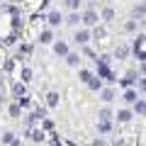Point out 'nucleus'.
Returning <instances> with one entry per match:
<instances>
[{
	"label": "nucleus",
	"mask_w": 146,
	"mask_h": 146,
	"mask_svg": "<svg viewBox=\"0 0 146 146\" xmlns=\"http://www.w3.org/2000/svg\"><path fill=\"white\" fill-rule=\"evenodd\" d=\"M95 61H98V58H95ZM98 71H100V76H102V78L115 80V78H112V71L107 68V63H105V61H98Z\"/></svg>",
	"instance_id": "f257e3e1"
},
{
	"label": "nucleus",
	"mask_w": 146,
	"mask_h": 146,
	"mask_svg": "<svg viewBox=\"0 0 146 146\" xmlns=\"http://www.w3.org/2000/svg\"><path fill=\"white\" fill-rule=\"evenodd\" d=\"M46 105H49V107H56V105H58V93H49L46 95Z\"/></svg>",
	"instance_id": "f03ea898"
},
{
	"label": "nucleus",
	"mask_w": 146,
	"mask_h": 146,
	"mask_svg": "<svg viewBox=\"0 0 146 146\" xmlns=\"http://www.w3.org/2000/svg\"><path fill=\"white\" fill-rule=\"evenodd\" d=\"M83 22H85V25H95V22H98V15H95V12H85Z\"/></svg>",
	"instance_id": "7ed1b4c3"
},
{
	"label": "nucleus",
	"mask_w": 146,
	"mask_h": 146,
	"mask_svg": "<svg viewBox=\"0 0 146 146\" xmlns=\"http://www.w3.org/2000/svg\"><path fill=\"white\" fill-rule=\"evenodd\" d=\"M117 117H119V122H129V119H131V112H129V110H122Z\"/></svg>",
	"instance_id": "20e7f679"
},
{
	"label": "nucleus",
	"mask_w": 146,
	"mask_h": 146,
	"mask_svg": "<svg viewBox=\"0 0 146 146\" xmlns=\"http://www.w3.org/2000/svg\"><path fill=\"white\" fill-rule=\"evenodd\" d=\"M56 54H61V56H63V54H68V46H66L63 42H58V44H56Z\"/></svg>",
	"instance_id": "39448f33"
},
{
	"label": "nucleus",
	"mask_w": 146,
	"mask_h": 146,
	"mask_svg": "<svg viewBox=\"0 0 146 146\" xmlns=\"http://www.w3.org/2000/svg\"><path fill=\"white\" fill-rule=\"evenodd\" d=\"M49 22H51V25H58V22H61V15H58V12H51V15H49Z\"/></svg>",
	"instance_id": "423d86ee"
},
{
	"label": "nucleus",
	"mask_w": 146,
	"mask_h": 146,
	"mask_svg": "<svg viewBox=\"0 0 146 146\" xmlns=\"http://www.w3.org/2000/svg\"><path fill=\"white\" fill-rule=\"evenodd\" d=\"M66 61L71 63V66H78V61H80V58L76 56V54H68V58H66Z\"/></svg>",
	"instance_id": "0eeeda50"
},
{
	"label": "nucleus",
	"mask_w": 146,
	"mask_h": 146,
	"mask_svg": "<svg viewBox=\"0 0 146 146\" xmlns=\"http://www.w3.org/2000/svg\"><path fill=\"white\" fill-rule=\"evenodd\" d=\"M76 39H78L80 44H85V42H88V32H78V34H76Z\"/></svg>",
	"instance_id": "6e6552de"
},
{
	"label": "nucleus",
	"mask_w": 146,
	"mask_h": 146,
	"mask_svg": "<svg viewBox=\"0 0 146 146\" xmlns=\"http://www.w3.org/2000/svg\"><path fill=\"white\" fill-rule=\"evenodd\" d=\"M42 44H49L51 42V32H42V39H39Z\"/></svg>",
	"instance_id": "1a4fd4ad"
},
{
	"label": "nucleus",
	"mask_w": 146,
	"mask_h": 146,
	"mask_svg": "<svg viewBox=\"0 0 146 146\" xmlns=\"http://www.w3.org/2000/svg\"><path fill=\"white\" fill-rule=\"evenodd\" d=\"M124 100H127V102H134V100H136V93H134V90H127Z\"/></svg>",
	"instance_id": "9d476101"
},
{
	"label": "nucleus",
	"mask_w": 146,
	"mask_h": 146,
	"mask_svg": "<svg viewBox=\"0 0 146 146\" xmlns=\"http://www.w3.org/2000/svg\"><path fill=\"white\" fill-rule=\"evenodd\" d=\"M100 131H110V119H100Z\"/></svg>",
	"instance_id": "9b49d317"
},
{
	"label": "nucleus",
	"mask_w": 146,
	"mask_h": 146,
	"mask_svg": "<svg viewBox=\"0 0 146 146\" xmlns=\"http://www.w3.org/2000/svg\"><path fill=\"white\" fill-rule=\"evenodd\" d=\"M3 141H5V144H15V134H10V131H7V134L3 136Z\"/></svg>",
	"instance_id": "f8f14e48"
},
{
	"label": "nucleus",
	"mask_w": 146,
	"mask_h": 146,
	"mask_svg": "<svg viewBox=\"0 0 146 146\" xmlns=\"http://www.w3.org/2000/svg\"><path fill=\"white\" fill-rule=\"evenodd\" d=\"M15 95H17V98H22V95H25V85L17 83V85H15Z\"/></svg>",
	"instance_id": "ddd939ff"
},
{
	"label": "nucleus",
	"mask_w": 146,
	"mask_h": 146,
	"mask_svg": "<svg viewBox=\"0 0 146 146\" xmlns=\"http://www.w3.org/2000/svg\"><path fill=\"white\" fill-rule=\"evenodd\" d=\"M88 85H90L93 90H98V88H100V80H98V78H90V80H88Z\"/></svg>",
	"instance_id": "4468645a"
},
{
	"label": "nucleus",
	"mask_w": 146,
	"mask_h": 146,
	"mask_svg": "<svg viewBox=\"0 0 146 146\" xmlns=\"http://www.w3.org/2000/svg\"><path fill=\"white\" fill-rule=\"evenodd\" d=\"M32 78V71L29 68H22V80H29Z\"/></svg>",
	"instance_id": "2eb2a0df"
},
{
	"label": "nucleus",
	"mask_w": 146,
	"mask_h": 146,
	"mask_svg": "<svg viewBox=\"0 0 146 146\" xmlns=\"http://www.w3.org/2000/svg\"><path fill=\"white\" fill-rule=\"evenodd\" d=\"M90 78H93V76H90V73L88 71H80V80H83V83H88V80Z\"/></svg>",
	"instance_id": "dca6fc26"
},
{
	"label": "nucleus",
	"mask_w": 146,
	"mask_h": 146,
	"mask_svg": "<svg viewBox=\"0 0 146 146\" xmlns=\"http://www.w3.org/2000/svg\"><path fill=\"white\" fill-rule=\"evenodd\" d=\"M10 115H12V117L20 115V105H10Z\"/></svg>",
	"instance_id": "f3484780"
},
{
	"label": "nucleus",
	"mask_w": 146,
	"mask_h": 146,
	"mask_svg": "<svg viewBox=\"0 0 146 146\" xmlns=\"http://www.w3.org/2000/svg\"><path fill=\"white\" fill-rule=\"evenodd\" d=\"M112 98H115V95H112V90H105V93H102V100H105V102H110Z\"/></svg>",
	"instance_id": "a211bd4d"
},
{
	"label": "nucleus",
	"mask_w": 146,
	"mask_h": 146,
	"mask_svg": "<svg viewBox=\"0 0 146 146\" xmlns=\"http://www.w3.org/2000/svg\"><path fill=\"white\" fill-rule=\"evenodd\" d=\"M78 3H80V0H66V5L71 7V10H76V7H78Z\"/></svg>",
	"instance_id": "6ab92c4d"
},
{
	"label": "nucleus",
	"mask_w": 146,
	"mask_h": 146,
	"mask_svg": "<svg viewBox=\"0 0 146 146\" xmlns=\"http://www.w3.org/2000/svg\"><path fill=\"white\" fill-rule=\"evenodd\" d=\"M102 17H105V20H112V17H115V12H112V10H110V7H107V10L102 12Z\"/></svg>",
	"instance_id": "aec40b11"
},
{
	"label": "nucleus",
	"mask_w": 146,
	"mask_h": 146,
	"mask_svg": "<svg viewBox=\"0 0 146 146\" xmlns=\"http://www.w3.org/2000/svg\"><path fill=\"white\" fill-rule=\"evenodd\" d=\"M141 42H144V36H139V39L134 42V51H139V49H141Z\"/></svg>",
	"instance_id": "412c9836"
},
{
	"label": "nucleus",
	"mask_w": 146,
	"mask_h": 146,
	"mask_svg": "<svg viewBox=\"0 0 146 146\" xmlns=\"http://www.w3.org/2000/svg\"><path fill=\"white\" fill-rule=\"evenodd\" d=\"M136 112H146V102H136Z\"/></svg>",
	"instance_id": "4be33fe9"
},
{
	"label": "nucleus",
	"mask_w": 146,
	"mask_h": 146,
	"mask_svg": "<svg viewBox=\"0 0 146 146\" xmlns=\"http://www.w3.org/2000/svg\"><path fill=\"white\" fill-rule=\"evenodd\" d=\"M136 58H139V61L144 63V61H146V54H144V51H141V49H139V51H136Z\"/></svg>",
	"instance_id": "5701e85b"
},
{
	"label": "nucleus",
	"mask_w": 146,
	"mask_h": 146,
	"mask_svg": "<svg viewBox=\"0 0 146 146\" xmlns=\"http://www.w3.org/2000/svg\"><path fill=\"white\" fill-rule=\"evenodd\" d=\"M68 25H78V15H71V17H68Z\"/></svg>",
	"instance_id": "b1692460"
},
{
	"label": "nucleus",
	"mask_w": 146,
	"mask_h": 146,
	"mask_svg": "<svg viewBox=\"0 0 146 146\" xmlns=\"http://www.w3.org/2000/svg\"><path fill=\"white\" fill-rule=\"evenodd\" d=\"M100 119H110V110H102L100 112Z\"/></svg>",
	"instance_id": "393cba45"
},
{
	"label": "nucleus",
	"mask_w": 146,
	"mask_h": 146,
	"mask_svg": "<svg viewBox=\"0 0 146 146\" xmlns=\"http://www.w3.org/2000/svg\"><path fill=\"white\" fill-rule=\"evenodd\" d=\"M44 129H54V122L51 119H44Z\"/></svg>",
	"instance_id": "a878e982"
},
{
	"label": "nucleus",
	"mask_w": 146,
	"mask_h": 146,
	"mask_svg": "<svg viewBox=\"0 0 146 146\" xmlns=\"http://www.w3.org/2000/svg\"><path fill=\"white\" fill-rule=\"evenodd\" d=\"M139 85H141V90H146V80H141V83H139Z\"/></svg>",
	"instance_id": "bb28decb"
},
{
	"label": "nucleus",
	"mask_w": 146,
	"mask_h": 146,
	"mask_svg": "<svg viewBox=\"0 0 146 146\" xmlns=\"http://www.w3.org/2000/svg\"><path fill=\"white\" fill-rule=\"evenodd\" d=\"M0 85H3V83H0Z\"/></svg>",
	"instance_id": "cd10ccee"
}]
</instances>
